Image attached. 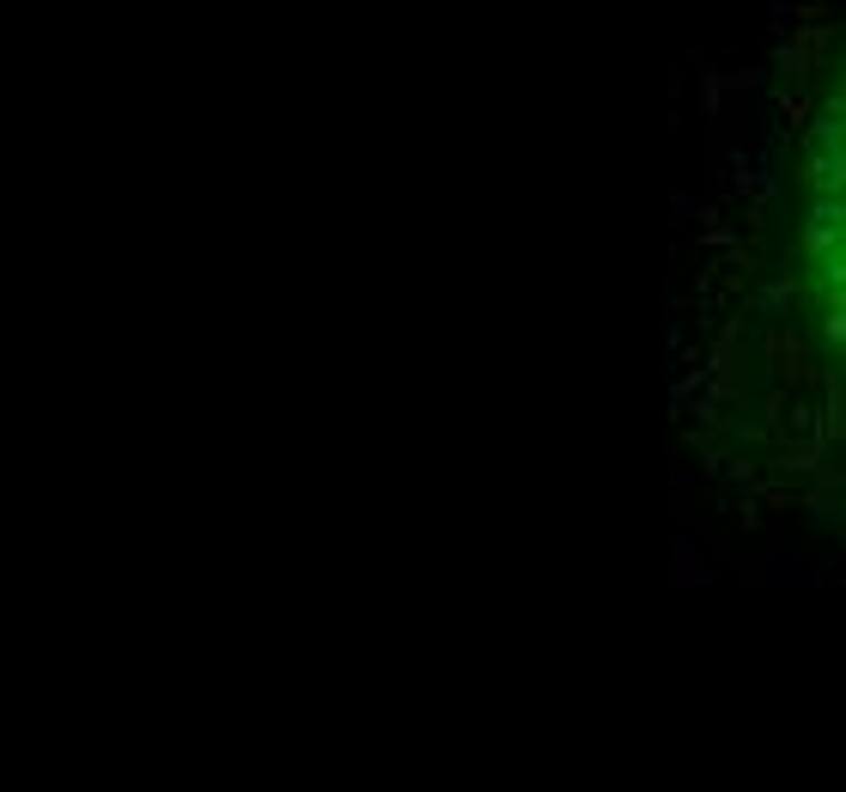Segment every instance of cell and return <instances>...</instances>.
Wrapping results in <instances>:
<instances>
[{"label":"cell","mask_w":846,"mask_h":792,"mask_svg":"<svg viewBox=\"0 0 846 792\" xmlns=\"http://www.w3.org/2000/svg\"><path fill=\"white\" fill-rule=\"evenodd\" d=\"M707 244H712V251H731L737 238H731V226H707Z\"/></svg>","instance_id":"cell-14"},{"label":"cell","mask_w":846,"mask_h":792,"mask_svg":"<svg viewBox=\"0 0 846 792\" xmlns=\"http://www.w3.org/2000/svg\"><path fill=\"white\" fill-rule=\"evenodd\" d=\"M840 31H846V25H840Z\"/></svg>","instance_id":"cell-16"},{"label":"cell","mask_w":846,"mask_h":792,"mask_svg":"<svg viewBox=\"0 0 846 792\" xmlns=\"http://www.w3.org/2000/svg\"><path fill=\"white\" fill-rule=\"evenodd\" d=\"M798 251H804V263H816L823 268L828 256H840V232H823V226H804L798 232Z\"/></svg>","instance_id":"cell-8"},{"label":"cell","mask_w":846,"mask_h":792,"mask_svg":"<svg viewBox=\"0 0 846 792\" xmlns=\"http://www.w3.org/2000/svg\"><path fill=\"white\" fill-rule=\"evenodd\" d=\"M786 12H791V7H786V0H767V7H761V19H767V31H774V37H779V43H786Z\"/></svg>","instance_id":"cell-13"},{"label":"cell","mask_w":846,"mask_h":792,"mask_svg":"<svg viewBox=\"0 0 846 792\" xmlns=\"http://www.w3.org/2000/svg\"><path fill=\"white\" fill-rule=\"evenodd\" d=\"M761 354H767V372H774L779 391L804 397L816 379H823V360L810 354V342H804L798 330H767L761 335Z\"/></svg>","instance_id":"cell-1"},{"label":"cell","mask_w":846,"mask_h":792,"mask_svg":"<svg viewBox=\"0 0 846 792\" xmlns=\"http://www.w3.org/2000/svg\"><path fill=\"white\" fill-rule=\"evenodd\" d=\"M700 110H707V116L725 110V74L719 68H700Z\"/></svg>","instance_id":"cell-10"},{"label":"cell","mask_w":846,"mask_h":792,"mask_svg":"<svg viewBox=\"0 0 846 792\" xmlns=\"http://www.w3.org/2000/svg\"><path fill=\"white\" fill-rule=\"evenodd\" d=\"M725 482L755 488V482H761V458H744V451H737V458H725Z\"/></svg>","instance_id":"cell-11"},{"label":"cell","mask_w":846,"mask_h":792,"mask_svg":"<svg viewBox=\"0 0 846 792\" xmlns=\"http://www.w3.org/2000/svg\"><path fill=\"white\" fill-rule=\"evenodd\" d=\"M810 226L846 232V196H816V202H810Z\"/></svg>","instance_id":"cell-9"},{"label":"cell","mask_w":846,"mask_h":792,"mask_svg":"<svg viewBox=\"0 0 846 792\" xmlns=\"http://www.w3.org/2000/svg\"><path fill=\"white\" fill-rule=\"evenodd\" d=\"M774 74H786L791 92H810V74H816V56L798 43V37H786V43L774 49Z\"/></svg>","instance_id":"cell-4"},{"label":"cell","mask_w":846,"mask_h":792,"mask_svg":"<svg viewBox=\"0 0 846 792\" xmlns=\"http://www.w3.org/2000/svg\"><path fill=\"white\" fill-rule=\"evenodd\" d=\"M835 567L828 561H804L791 542H767V586L774 591H791V586H828Z\"/></svg>","instance_id":"cell-2"},{"label":"cell","mask_w":846,"mask_h":792,"mask_svg":"<svg viewBox=\"0 0 846 792\" xmlns=\"http://www.w3.org/2000/svg\"><path fill=\"white\" fill-rule=\"evenodd\" d=\"M840 549H846V530H840Z\"/></svg>","instance_id":"cell-15"},{"label":"cell","mask_w":846,"mask_h":792,"mask_svg":"<svg viewBox=\"0 0 846 792\" xmlns=\"http://www.w3.org/2000/svg\"><path fill=\"white\" fill-rule=\"evenodd\" d=\"M774 110H779V140H786V135H810V123H816V98H810V92H791V86H779V92H774Z\"/></svg>","instance_id":"cell-3"},{"label":"cell","mask_w":846,"mask_h":792,"mask_svg":"<svg viewBox=\"0 0 846 792\" xmlns=\"http://www.w3.org/2000/svg\"><path fill=\"white\" fill-rule=\"evenodd\" d=\"M823 451L816 446H779L774 458H761V470H779V476H823Z\"/></svg>","instance_id":"cell-6"},{"label":"cell","mask_w":846,"mask_h":792,"mask_svg":"<svg viewBox=\"0 0 846 792\" xmlns=\"http://www.w3.org/2000/svg\"><path fill=\"white\" fill-rule=\"evenodd\" d=\"M744 98V92H761V68H737V74H725V98Z\"/></svg>","instance_id":"cell-12"},{"label":"cell","mask_w":846,"mask_h":792,"mask_svg":"<svg viewBox=\"0 0 846 792\" xmlns=\"http://www.w3.org/2000/svg\"><path fill=\"white\" fill-rule=\"evenodd\" d=\"M670 579H676V586H712L707 555H700L688 537H676V542H670Z\"/></svg>","instance_id":"cell-5"},{"label":"cell","mask_w":846,"mask_h":792,"mask_svg":"<svg viewBox=\"0 0 846 792\" xmlns=\"http://www.w3.org/2000/svg\"><path fill=\"white\" fill-rule=\"evenodd\" d=\"M798 293H810V281H804V275H791V268H786L779 281H767V287L749 299V311H779L786 299H798Z\"/></svg>","instance_id":"cell-7"}]
</instances>
